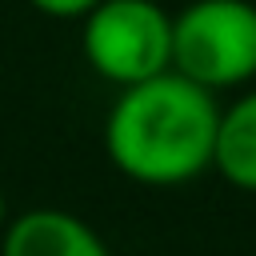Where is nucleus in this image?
<instances>
[{"label": "nucleus", "instance_id": "0eeeda50", "mask_svg": "<svg viewBox=\"0 0 256 256\" xmlns=\"http://www.w3.org/2000/svg\"><path fill=\"white\" fill-rule=\"evenodd\" d=\"M8 220H12V216H8V200H4V188H0V232L8 228Z\"/></svg>", "mask_w": 256, "mask_h": 256}, {"label": "nucleus", "instance_id": "f03ea898", "mask_svg": "<svg viewBox=\"0 0 256 256\" xmlns=\"http://www.w3.org/2000/svg\"><path fill=\"white\" fill-rule=\"evenodd\" d=\"M172 72L208 88H240L256 76V4L192 0L172 16Z\"/></svg>", "mask_w": 256, "mask_h": 256}, {"label": "nucleus", "instance_id": "20e7f679", "mask_svg": "<svg viewBox=\"0 0 256 256\" xmlns=\"http://www.w3.org/2000/svg\"><path fill=\"white\" fill-rule=\"evenodd\" d=\"M0 256H112V252L84 216L64 208H28L0 232Z\"/></svg>", "mask_w": 256, "mask_h": 256}, {"label": "nucleus", "instance_id": "39448f33", "mask_svg": "<svg viewBox=\"0 0 256 256\" xmlns=\"http://www.w3.org/2000/svg\"><path fill=\"white\" fill-rule=\"evenodd\" d=\"M212 168L240 192H256V88L220 108Z\"/></svg>", "mask_w": 256, "mask_h": 256}, {"label": "nucleus", "instance_id": "423d86ee", "mask_svg": "<svg viewBox=\"0 0 256 256\" xmlns=\"http://www.w3.org/2000/svg\"><path fill=\"white\" fill-rule=\"evenodd\" d=\"M36 12L52 16V20H80L84 12H92L100 0H28Z\"/></svg>", "mask_w": 256, "mask_h": 256}, {"label": "nucleus", "instance_id": "7ed1b4c3", "mask_svg": "<svg viewBox=\"0 0 256 256\" xmlns=\"http://www.w3.org/2000/svg\"><path fill=\"white\" fill-rule=\"evenodd\" d=\"M80 52L116 88L172 72V12L156 0H100L80 16Z\"/></svg>", "mask_w": 256, "mask_h": 256}, {"label": "nucleus", "instance_id": "f257e3e1", "mask_svg": "<svg viewBox=\"0 0 256 256\" xmlns=\"http://www.w3.org/2000/svg\"><path fill=\"white\" fill-rule=\"evenodd\" d=\"M220 104L180 72L120 88L104 120V152L116 172L148 188H176L212 168Z\"/></svg>", "mask_w": 256, "mask_h": 256}]
</instances>
